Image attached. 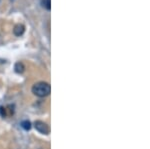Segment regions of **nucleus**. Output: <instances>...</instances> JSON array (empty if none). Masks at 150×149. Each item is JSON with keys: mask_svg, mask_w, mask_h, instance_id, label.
Instances as JSON below:
<instances>
[{"mask_svg": "<svg viewBox=\"0 0 150 149\" xmlns=\"http://www.w3.org/2000/svg\"><path fill=\"white\" fill-rule=\"evenodd\" d=\"M50 92H51L50 84L44 81L35 83L33 85V87H32V93L38 97H46L50 94Z\"/></svg>", "mask_w": 150, "mask_h": 149, "instance_id": "1", "label": "nucleus"}, {"mask_svg": "<svg viewBox=\"0 0 150 149\" xmlns=\"http://www.w3.org/2000/svg\"><path fill=\"white\" fill-rule=\"evenodd\" d=\"M34 126H35L36 130L39 131L40 133H42V134H48L49 133L48 125H47L46 123H44L43 121H40V120L35 121Z\"/></svg>", "mask_w": 150, "mask_h": 149, "instance_id": "2", "label": "nucleus"}, {"mask_svg": "<svg viewBox=\"0 0 150 149\" xmlns=\"http://www.w3.org/2000/svg\"><path fill=\"white\" fill-rule=\"evenodd\" d=\"M24 31H25V27H24V25H22V24L15 25L13 28V33H14V35H16V36H21L23 33H24Z\"/></svg>", "mask_w": 150, "mask_h": 149, "instance_id": "3", "label": "nucleus"}, {"mask_svg": "<svg viewBox=\"0 0 150 149\" xmlns=\"http://www.w3.org/2000/svg\"><path fill=\"white\" fill-rule=\"evenodd\" d=\"M14 70H15V72L16 73H23L24 72V70H25V66H24V64H23L22 62H17L16 64L14 65Z\"/></svg>", "mask_w": 150, "mask_h": 149, "instance_id": "4", "label": "nucleus"}, {"mask_svg": "<svg viewBox=\"0 0 150 149\" xmlns=\"http://www.w3.org/2000/svg\"><path fill=\"white\" fill-rule=\"evenodd\" d=\"M21 127H22L23 129H25V130H29L30 128H31V122L28 120H24L21 122Z\"/></svg>", "mask_w": 150, "mask_h": 149, "instance_id": "5", "label": "nucleus"}, {"mask_svg": "<svg viewBox=\"0 0 150 149\" xmlns=\"http://www.w3.org/2000/svg\"><path fill=\"white\" fill-rule=\"evenodd\" d=\"M51 3H50V0H43V6L46 8L47 10H50L51 9Z\"/></svg>", "mask_w": 150, "mask_h": 149, "instance_id": "6", "label": "nucleus"}, {"mask_svg": "<svg viewBox=\"0 0 150 149\" xmlns=\"http://www.w3.org/2000/svg\"><path fill=\"white\" fill-rule=\"evenodd\" d=\"M0 115H1L2 117L6 116V110L4 107H0Z\"/></svg>", "mask_w": 150, "mask_h": 149, "instance_id": "7", "label": "nucleus"}]
</instances>
